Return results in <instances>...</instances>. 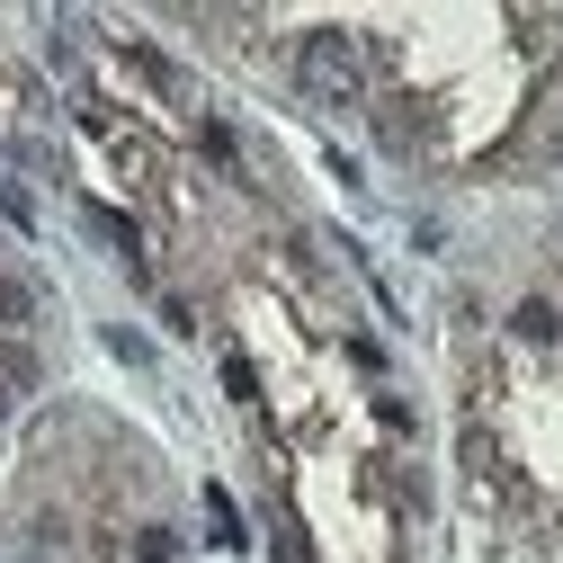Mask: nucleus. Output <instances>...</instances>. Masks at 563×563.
Returning <instances> with one entry per match:
<instances>
[{
  "label": "nucleus",
  "mask_w": 563,
  "mask_h": 563,
  "mask_svg": "<svg viewBox=\"0 0 563 563\" xmlns=\"http://www.w3.org/2000/svg\"><path fill=\"white\" fill-rule=\"evenodd\" d=\"M305 81H313L322 108H358V54H349L340 27H313V45H305Z\"/></svg>",
  "instance_id": "1"
},
{
  "label": "nucleus",
  "mask_w": 563,
  "mask_h": 563,
  "mask_svg": "<svg viewBox=\"0 0 563 563\" xmlns=\"http://www.w3.org/2000/svg\"><path fill=\"white\" fill-rule=\"evenodd\" d=\"M125 63H134V81H144V90H162V99H188V73H179L170 54H153V45H125Z\"/></svg>",
  "instance_id": "2"
},
{
  "label": "nucleus",
  "mask_w": 563,
  "mask_h": 563,
  "mask_svg": "<svg viewBox=\"0 0 563 563\" xmlns=\"http://www.w3.org/2000/svg\"><path fill=\"white\" fill-rule=\"evenodd\" d=\"M510 340H528V349H554V340H563V313H554L545 296H528V305H510Z\"/></svg>",
  "instance_id": "3"
},
{
  "label": "nucleus",
  "mask_w": 563,
  "mask_h": 563,
  "mask_svg": "<svg viewBox=\"0 0 563 563\" xmlns=\"http://www.w3.org/2000/svg\"><path fill=\"white\" fill-rule=\"evenodd\" d=\"M197 153L216 162V170H233V179H242V134H233L224 117H206V125H197Z\"/></svg>",
  "instance_id": "4"
},
{
  "label": "nucleus",
  "mask_w": 563,
  "mask_h": 563,
  "mask_svg": "<svg viewBox=\"0 0 563 563\" xmlns=\"http://www.w3.org/2000/svg\"><path fill=\"white\" fill-rule=\"evenodd\" d=\"M376 420H385V439H420V411H411L402 394H385V402H376Z\"/></svg>",
  "instance_id": "5"
},
{
  "label": "nucleus",
  "mask_w": 563,
  "mask_h": 563,
  "mask_svg": "<svg viewBox=\"0 0 563 563\" xmlns=\"http://www.w3.org/2000/svg\"><path fill=\"white\" fill-rule=\"evenodd\" d=\"M134 554H144V563H170V554H179V537H170V528H144V537H134Z\"/></svg>",
  "instance_id": "6"
},
{
  "label": "nucleus",
  "mask_w": 563,
  "mask_h": 563,
  "mask_svg": "<svg viewBox=\"0 0 563 563\" xmlns=\"http://www.w3.org/2000/svg\"><path fill=\"white\" fill-rule=\"evenodd\" d=\"M108 349H117L125 367H144V358H153V340H144V331H108Z\"/></svg>",
  "instance_id": "7"
},
{
  "label": "nucleus",
  "mask_w": 563,
  "mask_h": 563,
  "mask_svg": "<svg viewBox=\"0 0 563 563\" xmlns=\"http://www.w3.org/2000/svg\"><path fill=\"white\" fill-rule=\"evenodd\" d=\"M224 394H233V402H251V394H260V376H251V358H224Z\"/></svg>",
  "instance_id": "8"
}]
</instances>
